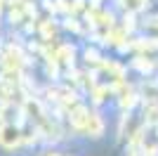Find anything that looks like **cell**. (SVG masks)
I'll use <instances>...</instances> for the list:
<instances>
[{
	"label": "cell",
	"mask_w": 158,
	"mask_h": 156,
	"mask_svg": "<svg viewBox=\"0 0 158 156\" xmlns=\"http://www.w3.org/2000/svg\"><path fill=\"white\" fill-rule=\"evenodd\" d=\"M21 142V135H19V128L14 123H2L0 125V144L7 147V149H12L17 144Z\"/></svg>",
	"instance_id": "6da1fadb"
},
{
	"label": "cell",
	"mask_w": 158,
	"mask_h": 156,
	"mask_svg": "<svg viewBox=\"0 0 158 156\" xmlns=\"http://www.w3.org/2000/svg\"><path fill=\"white\" fill-rule=\"evenodd\" d=\"M83 130H85L90 137H99V135H102V130H104L102 118H99L97 114H90V116H87V123H85V128H83Z\"/></svg>",
	"instance_id": "7a4b0ae2"
},
{
	"label": "cell",
	"mask_w": 158,
	"mask_h": 156,
	"mask_svg": "<svg viewBox=\"0 0 158 156\" xmlns=\"http://www.w3.org/2000/svg\"><path fill=\"white\" fill-rule=\"evenodd\" d=\"M87 116H90V111H87L85 106H76L73 114H71V121H73V125H76L78 130H83L85 123H87Z\"/></svg>",
	"instance_id": "3957f363"
},
{
	"label": "cell",
	"mask_w": 158,
	"mask_h": 156,
	"mask_svg": "<svg viewBox=\"0 0 158 156\" xmlns=\"http://www.w3.org/2000/svg\"><path fill=\"white\" fill-rule=\"evenodd\" d=\"M5 66H7V69H17V71H19V66H21V54H19V50L10 47V52H7V57H5Z\"/></svg>",
	"instance_id": "277c9868"
},
{
	"label": "cell",
	"mask_w": 158,
	"mask_h": 156,
	"mask_svg": "<svg viewBox=\"0 0 158 156\" xmlns=\"http://www.w3.org/2000/svg\"><path fill=\"white\" fill-rule=\"evenodd\" d=\"M120 2H123V7L130 10V12H137V10H142V7L146 5V0H120Z\"/></svg>",
	"instance_id": "5b68a950"
},
{
	"label": "cell",
	"mask_w": 158,
	"mask_h": 156,
	"mask_svg": "<svg viewBox=\"0 0 158 156\" xmlns=\"http://www.w3.org/2000/svg\"><path fill=\"white\" fill-rule=\"evenodd\" d=\"M7 99H10V85L5 80V83H0V102H7Z\"/></svg>",
	"instance_id": "8992f818"
},
{
	"label": "cell",
	"mask_w": 158,
	"mask_h": 156,
	"mask_svg": "<svg viewBox=\"0 0 158 156\" xmlns=\"http://www.w3.org/2000/svg\"><path fill=\"white\" fill-rule=\"evenodd\" d=\"M132 156H144V154H139V151H135V154H132Z\"/></svg>",
	"instance_id": "52a82bcc"
},
{
	"label": "cell",
	"mask_w": 158,
	"mask_h": 156,
	"mask_svg": "<svg viewBox=\"0 0 158 156\" xmlns=\"http://www.w3.org/2000/svg\"><path fill=\"white\" fill-rule=\"evenodd\" d=\"M50 156H57V154H50Z\"/></svg>",
	"instance_id": "ba28073f"
}]
</instances>
